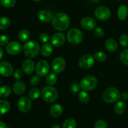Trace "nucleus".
I'll return each instance as SVG.
<instances>
[{"label": "nucleus", "instance_id": "1", "mask_svg": "<svg viewBox=\"0 0 128 128\" xmlns=\"http://www.w3.org/2000/svg\"><path fill=\"white\" fill-rule=\"evenodd\" d=\"M51 22L52 26L56 30L62 31L67 30L70 26V19L65 13H59L52 17Z\"/></svg>", "mask_w": 128, "mask_h": 128}, {"label": "nucleus", "instance_id": "2", "mask_svg": "<svg viewBox=\"0 0 128 128\" xmlns=\"http://www.w3.org/2000/svg\"><path fill=\"white\" fill-rule=\"evenodd\" d=\"M23 51L26 56L29 58H34L37 56L41 51L40 46L36 41H28L24 44Z\"/></svg>", "mask_w": 128, "mask_h": 128}, {"label": "nucleus", "instance_id": "3", "mask_svg": "<svg viewBox=\"0 0 128 128\" xmlns=\"http://www.w3.org/2000/svg\"><path fill=\"white\" fill-rule=\"evenodd\" d=\"M121 98V94L118 89L110 87L106 89L102 95L104 101L107 103H114L118 101Z\"/></svg>", "mask_w": 128, "mask_h": 128}, {"label": "nucleus", "instance_id": "4", "mask_svg": "<svg viewBox=\"0 0 128 128\" xmlns=\"http://www.w3.org/2000/svg\"><path fill=\"white\" fill-rule=\"evenodd\" d=\"M98 80L94 75H87L84 77L80 83V88L84 91H91L96 87Z\"/></svg>", "mask_w": 128, "mask_h": 128}, {"label": "nucleus", "instance_id": "5", "mask_svg": "<svg viewBox=\"0 0 128 128\" xmlns=\"http://www.w3.org/2000/svg\"><path fill=\"white\" fill-rule=\"evenodd\" d=\"M41 95L44 101L48 103H52L56 101L58 97V91L55 88L48 86L44 88L41 92Z\"/></svg>", "mask_w": 128, "mask_h": 128}, {"label": "nucleus", "instance_id": "6", "mask_svg": "<svg viewBox=\"0 0 128 128\" xmlns=\"http://www.w3.org/2000/svg\"><path fill=\"white\" fill-rule=\"evenodd\" d=\"M68 41L72 45H78L82 41L83 34L77 28H72L68 31L67 34Z\"/></svg>", "mask_w": 128, "mask_h": 128}, {"label": "nucleus", "instance_id": "7", "mask_svg": "<svg viewBox=\"0 0 128 128\" xmlns=\"http://www.w3.org/2000/svg\"><path fill=\"white\" fill-rule=\"evenodd\" d=\"M79 66L84 70L90 69L94 63V58L91 55H84L80 58L79 60Z\"/></svg>", "mask_w": 128, "mask_h": 128}, {"label": "nucleus", "instance_id": "8", "mask_svg": "<svg viewBox=\"0 0 128 128\" xmlns=\"http://www.w3.org/2000/svg\"><path fill=\"white\" fill-rule=\"evenodd\" d=\"M94 15L98 20L101 21H106L108 20L111 16V11L108 8L102 6L96 9Z\"/></svg>", "mask_w": 128, "mask_h": 128}, {"label": "nucleus", "instance_id": "9", "mask_svg": "<svg viewBox=\"0 0 128 128\" xmlns=\"http://www.w3.org/2000/svg\"><path fill=\"white\" fill-rule=\"evenodd\" d=\"M51 67L54 73L60 74L64 70L66 67V61L61 56H58L53 60Z\"/></svg>", "mask_w": 128, "mask_h": 128}, {"label": "nucleus", "instance_id": "10", "mask_svg": "<svg viewBox=\"0 0 128 128\" xmlns=\"http://www.w3.org/2000/svg\"><path fill=\"white\" fill-rule=\"evenodd\" d=\"M50 71V65L46 60H40L36 64V72L39 76L43 77L48 74Z\"/></svg>", "mask_w": 128, "mask_h": 128}, {"label": "nucleus", "instance_id": "11", "mask_svg": "<svg viewBox=\"0 0 128 128\" xmlns=\"http://www.w3.org/2000/svg\"><path fill=\"white\" fill-rule=\"evenodd\" d=\"M31 107V101L28 97H22L18 102V107L21 112H28Z\"/></svg>", "mask_w": 128, "mask_h": 128}, {"label": "nucleus", "instance_id": "12", "mask_svg": "<svg viewBox=\"0 0 128 128\" xmlns=\"http://www.w3.org/2000/svg\"><path fill=\"white\" fill-rule=\"evenodd\" d=\"M8 53L11 55H16L20 53L22 50V46L21 44L16 41H11L9 43L6 48Z\"/></svg>", "mask_w": 128, "mask_h": 128}, {"label": "nucleus", "instance_id": "13", "mask_svg": "<svg viewBox=\"0 0 128 128\" xmlns=\"http://www.w3.org/2000/svg\"><path fill=\"white\" fill-rule=\"evenodd\" d=\"M13 74V67L10 63L2 61L0 63V74L4 77H10Z\"/></svg>", "mask_w": 128, "mask_h": 128}, {"label": "nucleus", "instance_id": "14", "mask_svg": "<svg viewBox=\"0 0 128 128\" xmlns=\"http://www.w3.org/2000/svg\"><path fill=\"white\" fill-rule=\"evenodd\" d=\"M81 26L86 30H92L96 28V21L91 17L83 18L81 20Z\"/></svg>", "mask_w": 128, "mask_h": 128}, {"label": "nucleus", "instance_id": "15", "mask_svg": "<svg viewBox=\"0 0 128 128\" xmlns=\"http://www.w3.org/2000/svg\"><path fill=\"white\" fill-rule=\"evenodd\" d=\"M66 41V36L62 33H56L51 39V44L56 47L61 46Z\"/></svg>", "mask_w": 128, "mask_h": 128}, {"label": "nucleus", "instance_id": "16", "mask_svg": "<svg viewBox=\"0 0 128 128\" xmlns=\"http://www.w3.org/2000/svg\"><path fill=\"white\" fill-rule=\"evenodd\" d=\"M22 70L27 75L31 74L34 70V62L32 59H26L22 65Z\"/></svg>", "mask_w": 128, "mask_h": 128}, {"label": "nucleus", "instance_id": "17", "mask_svg": "<svg viewBox=\"0 0 128 128\" xmlns=\"http://www.w3.org/2000/svg\"><path fill=\"white\" fill-rule=\"evenodd\" d=\"M38 19L41 21L42 22L44 23H48L50 21H52V15L51 13V12H50L48 10H41L38 14Z\"/></svg>", "mask_w": 128, "mask_h": 128}, {"label": "nucleus", "instance_id": "18", "mask_svg": "<svg viewBox=\"0 0 128 128\" xmlns=\"http://www.w3.org/2000/svg\"><path fill=\"white\" fill-rule=\"evenodd\" d=\"M26 84L23 82L21 80H18V81L16 82L14 84L13 87V91L16 95H22L25 91H26Z\"/></svg>", "mask_w": 128, "mask_h": 128}, {"label": "nucleus", "instance_id": "19", "mask_svg": "<svg viewBox=\"0 0 128 128\" xmlns=\"http://www.w3.org/2000/svg\"><path fill=\"white\" fill-rule=\"evenodd\" d=\"M62 112H63V108H62V105L58 104L52 105L50 109V114L54 117H58L60 116L62 114Z\"/></svg>", "mask_w": 128, "mask_h": 128}, {"label": "nucleus", "instance_id": "20", "mask_svg": "<svg viewBox=\"0 0 128 128\" xmlns=\"http://www.w3.org/2000/svg\"><path fill=\"white\" fill-rule=\"evenodd\" d=\"M105 46L108 51L113 52L117 50L118 43L113 38H108L105 42Z\"/></svg>", "mask_w": 128, "mask_h": 128}, {"label": "nucleus", "instance_id": "21", "mask_svg": "<svg viewBox=\"0 0 128 128\" xmlns=\"http://www.w3.org/2000/svg\"><path fill=\"white\" fill-rule=\"evenodd\" d=\"M128 14V8L126 5H121L118 10V16L121 21L126 20Z\"/></svg>", "mask_w": 128, "mask_h": 128}, {"label": "nucleus", "instance_id": "22", "mask_svg": "<svg viewBox=\"0 0 128 128\" xmlns=\"http://www.w3.org/2000/svg\"><path fill=\"white\" fill-rule=\"evenodd\" d=\"M52 51H53V49H52V45L48 43L44 44L41 48V53L42 55L46 57L50 56L52 54Z\"/></svg>", "mask_w": 128, "mask_h": 128}, {"label": "nucleus", "instance_id": "23", "mask_svg": "<svg viewBox=\"0 0 128 128\" xmlns=\"http://www.w3.org/2000/svg\"><path fill=\"white\" fill-rule=\"evenodd\" d=\"M126 109V105L124 102L119 101L115 104L114 111L118 114H122L125 112Z\"/></svg>", "mask_w": 128, "mask_h": 128}, {"label": "nucleus", "instance_id": "24", "mask_svg": "<svg viewBox=\"0 0 128 128\" xmlns=\"http://www.w3.org/2000/svg\"><path fill=\"white\" fill-rule=\"evenodd\" d=\"M10 104L7 100H0V114H5L10 110Z\"/></svg>", "mask_w": 128, "mask_h": 128}, {"label": "nucleus", "instance_id": "25", "mask_svg": "<svg viewBox=\"0 0 128 128\" xmlns=\"http://www.w3.org/2000/svg\"><path fill=\"white\" fill-rule=\"evenodd\" d=\"M11 93V89L8 85H4L0 87V97L6 98L10 96Z\"/></svg>", "mask_w": 128, "mask_h": 128}, {"label": "nucleus", "instance_id": "26", "mask_svg": "<svg viewBox=\"0 0 128 128\" xmlns=\"http://www.w3.org/2000/svg\"><path fill=\"white\" fill-rule=\"evenodd\" d=\"M58 77L54 73H50L46 77V82L48 85H53L57 82Z\"/></svg>", "mask_w": 128, "mask_h": 128}, {"label": "nucleus", "instance_id": "27", "mask_svg": "<svg viewBox=\"0 0 128 128\" xmlns=\"http://www.w3.org/2000/svg\"><path fill=\"white\" fill-rule=\"evenodd\" d=\"M10 25V20L6 16L0 17V30L7 29Z\"/></svg>", "mask_w": 128, "mask_h": 128}, {"label": "nucleus", "instance_id": "28", "mask_svg": "<svg viewBox=\"0 0 128 128\" xmlns=\"http://www.w3.org/2000/svg\"><path fill=\"white\" fill-rule=\"evenodd\" d=\"M76 122L72 118H68L64 121L62 128H76Z\"/></svg>", "mask_w": 128, "mask_h": 128}, {"label": "nucleus", "instance_id": "29", "mask_svg": "<svg viewBox=\"0 0 128 128\" xmlns=\"http://www.w3.org/2000/svg\"><path fill=\"white\" fill-rule=\"evenodd\" d=\"M19 38L22 42H26V41L28 40V39L30 38V32L28 31L26 29H23V30H21V31L19 32Z\"/></svg>", "mask_w": 128, "mask_h": 128}, {"label": "nucleus", "instance_id": "30", "mask_svg": "<svg viewBox=\"0 0 128 128\" xmlns=\"http://www.w3.org/2000/svg\"><path fill=\"white\" fill-rule=\"evenodd\" d=\"M40 94H41V91L38 88H32L29 92L30 98L31 99H33V100L37 99L40 96Z\"/></svg>", "mask_w": 128, "mask_h": 128}, {"label": "nucleus", "instance_id": "31", "mask_svg": "<svg viewBox=\"0 0 128 128\" xmlns=\"http://www.w3.org/2000/svg\"><path fill=\"white\" fill-rule=\"evenodd\" d=\"M78 97L81 102H82L84 104H88L90 101V96L84 90L80 92L78 95Z\"/></svg>", "mask_w": 128, "mask_h": 128}, {"label": "nucleus", "instance_id": "32", "mask_svg": "<svg viewBox=\"0 0 128 128\" xmlns=\"http://www.w3.org/2000/svg\"><path fill=\"white\" fill-rule=\"evenodd\" d=\"M120 58L124 65H128V48L124 49L121 51L120 55Z\"/></svg>", "mask_w": 128, "mask_h": 128}, {"label": "nucleus", "instance_id": "33", "mask_svg": "<svg viewBox=\"0 0 128 128\" xmlns=\"http://www.w3.org/2000/svg\"><path fill=\"white\" fill-rule=\"evenodd\" d=\"M94 58L97 61L102 62V61H105L107 59V55H106L105 53L102 52V51H98V52H96L94 53Z\"/></svg>", "mask_w": 128, "mask_h": 128}, {"label": "nucleus", "instance_id": "34", "mask_svg": "<svg viewBox=\"0 0 128 128\" xmlns=\"http://www.w3.org/2000/svg\"><path fill=\"white\" fill-rule=\"evenodd\" d=\"M16 0H1V3L4 7L11 8L16 5Z\"/></svg>", "mask_w": 128, "mask_h": 128}, {"label": "nucleus", "instance_id": "35", "mask_svg": "<svg viewBox=\"0 0 128 128\" xmlns=\"http://www.w3.org/2000/svg\"><path fill=\"white\" fill-rule=\"evenodd\" d=\"M120 45L122 47L125 48L128 46V36L126 34L121 35L120 38Z\"/></svg>", "mask_w": 128, "mask_h": 128}, {"label": "nucleus", "instance_id": "36", "mask_svg": "<svg viewBox=\"0 0 128 128\" xmlns=\"http://www.w3.org/2000/svg\"><path fill=\"white\" fill-rule=\"evenodd\" d=\"M40 82V78L38 75H34L30 79V84L32 86H37Z\"/></svg>", "mask_w": 128, "mask_h": 128}, {"label": "nucleus", "instance_id": "37", "mask_svg": "<svg viewBox=\"0 0 128 128\" xmlns=\"http://www.w3.org/2000/svg\"><path fill=\"white\" fill-rule=\"evenodd\" d=\"M94 128H108V125L103 120H98L94 124Z\"/></svg>", "mask_w": 128, "mask_h": 128}, {"label": "nucleus", "instance_id": "38", "mask_svg": "<svg viewBox=\"0 0 128 128\" xmlns=\"http://www.w3.org/2000/svg\"><path fill=\"white\" fill-rule=\"evenodd\" d=\"M94 34L96 35L97 37H102L104 35L103 30L100 27H96L94 29Z\"/></svg>", "mask_w": 128, "mask_h": 128}, {"label": "nucleus", "instance_id": "39", "mask_svg": "<svg viewBox=\"0 0 128 128\" xmlns=\"http://www.w3.org/2000/svg\"><path fill=\"white\" fill-rule=\"evenodd\" d=\"M9 42V38L6 35H0V46H4L8 45Z\"/></svg>", "mask_w": 128, "mask_h": 128}, {"label": "nucleus", "instance_id": "40", "mask_svg": "<svg viewBox=\"0 0 128 128\" xmlns=\"http://www.w3.org/2000/svg\"><path fill=\"white\" fill-rule=\"evenodd\" d=\"M14 77L16 79V80H20L21 78L22 77V75H23V74H22V72L21 71L20 69H16L14 72Z\"/></svg>", "mask_w": 128, "mask_h": 128}, {"label": "nucleus", "instance_id": "41", "mask_svg": "<svg viewBox=\"0 0 128 128\" xmlns=\"http://www.w3.org/2000/svg\"><path fill=\"white\" fill-rule=\"evenodd\" d=\"M40 41H42L43 43H46L50 40V37L47 33H41L40 35Z\"/></svg>", "mask_w": 128, "mask_h": 128}, {"label": "nucleus", "instance_id": "42", "mask_svg": "<svg viewBox=\"0 0 128 128\" xmlns=\"http://www.w3.org/2000/svg\"><path fill=\"white\" fill-rule=\"evenodd\" d=\"M80 86L77 83H74V84H72V85L70 87V90L72 92V93H76L79 91L80 90Z\"/></svg>", "mask_w": 128, "mask_h": 128}, {"label": "nucleus", "instance_id": "43", "mask_svg": "<svg viewBox=\"0 0 128 128\" xmlns=\"http://www.w3.org/2000/svg\"><path fill=\"white\" fill-rule=\"evenodd\" d=\"M121 98L123 100H128V92H124L122 94H121Z\"/></svg>", "mask_w": 128, "mask_h": 128}, {"label": "nucleus", "instance_id": "44", "mask_svg": "<svg viewBox=\"0 0 128 128\" xmlns=\"http://www.w3.org/2000/svg\"><path fill=\"white\" fill-rule=\"evenodd\" d=\"M0 128H7V125L4 122L0 121Z\"/></svg>", "mask_w": 128, "mask_h": 128}, {"label": "nucleus", "instance_id": "45", "mask_svg": "<svg viewBox=\"0 0 128 128\" xmlns=\"http://www.w3.org/2000/svg\"><path fill=\"white\" fill-rule=\"evenodd\" d=\"M2 56H3V51H2V48L0 47V60L2 59Z\"/></svg>", "mask_w": 128, "mask_h": 128}, {"label": "nucleus", "instance_id": "46", "mask_svg": "<svg viewBox=\"0 0 128 128\" xmlns=\"http://www.w3.org/2000/svg\"><path fill=\"white\" fill-rule=\"evenodd\" d=\"M51 128H61V127L59 125H58V124H53V125L51 127Z\"/></svg>", "mask_w": 128, "mask_h": 128}, {"label": "nucleus", "instance_id": "47", "mask_svg": "<svg viewBox=\"0 0 128 128\" xmlns=\"http://www.w3.org/2000/svg\"><path fill=\"white\" fill-rule=\"evenodd\" d=\"M92 1H93L94 3H97L100 2V1H101V0H92Z\"/></svg>", "mask_w": 128, "mask_h": 128}, {"label": "nucleus", "instance_id": "48", "mask_svg": "<svg viewBox=\"0 0 128 128\" xmlns=\"http://www.w3.org/2000/svg\"><path fill=\"white\" fill-rule=\"evenodd\" d=\"M32 1H36V2H38V1H41V0H32Z\"/></svg>", "mask_w": 128, "mask_h": 128}, {"label": "nucleus", "instance_id": "49", "mask_svg": "<svg viewBox=\"0 0 128 128\" xmlns=\"http://www.w3.org/2000/svg\"><path fill=\"white\" fill-rule=\"evenodd\" d=\"M1 3H0V7H1Z\"/></svg>", "mask_w": 128, "mask_h": 128}, {"label": "nucleus", "instance_id": "50", "mask_svg": "<svg viewBox=\"0 0 128 128\" xmlns=\"http://www.w3.org/2000/svg\"><path fill=\"white\" fill-rule=\"evenodd\" d=\"M118 1H122V0H118Z\"/></svg>", "mask_w": 128, "mask_h": 128}, {"label": "nucleus", "instance_id": "51", "mask_svg": "<svg viewBox=\"0 0 128 128\" xmlns=\"http://www.w3.org/2000/svg\"><path fill=\"white\" fill-rule=\"evenodd\" d=\"M0 85H1V82H0Z\"/></svg>", "mask_w": 128, "mask_h": 128}]
</instances>
